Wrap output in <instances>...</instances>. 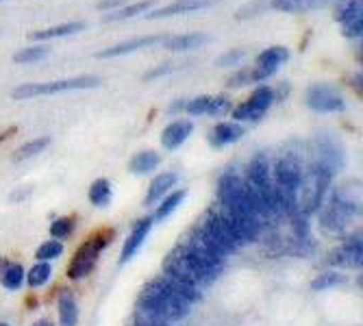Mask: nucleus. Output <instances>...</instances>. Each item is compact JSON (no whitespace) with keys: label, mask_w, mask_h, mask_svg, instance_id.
Segmentation results:
<instances>
[{"label":"nucleus","mask_w":363,"mask_h":326,"mask_svg":"<svg viewBox=\"0 0 363 326\" xmlns=\"http://www.w3.org/2000/svg\"><path fill=\"white\" fill-rule=\"evenodd\" d=\"M250 83H255L252 70H242V72H238L235 77H230L226 81V87H244V85H250Z\"/></svg>","instance_id":"nucleus-39"},{"label":"nucleus","mask_w":363,"mask_h":326,"mask_svg":"<svg viewBox=\"0 0 363 326\" xmlns=\"http://www.w3.org/2000/svg\"><path fill=\"white\" fill-rule=\"evenodd\" d=\"M57 309H59V326H77L79 307H77L72 291H61V296L57 300Z\"/></svg>","instance_id":"nucleus-21"},{"label":"nucleus","mask_w":363,"mask_h":326,"mask_svg":"<svg viewBox=\"0 0 363 326\" xmlns=\"http://www.w3.org/2000/svg\"><path fill=\"white\" fill-rule=\"evenodd\" d=\"M101 85L98 77H70L61 81H50V83H24L13 89L16 101H26V98H38V96H55V94H65V91H81V89H94Z\"/></svg>","instance_id":"nucleus-4"},{"label":"nucleus","mask_w":363,"mask_h":326,"mask_svg":"<svg viewBox=\"0 0 363 326\" xmlns=\"http://www.w3.org/2000/svg\"><path fill=\"white\" fill-rule=\"evenodd\" d=\"M61 254H63V244H61L59 240L44 242V244L35 250L38 261H52V259H59Z\"/></svg>","instance_id":"nucleus-33"},{"label":"nucleus","mask_w":363,"mask_h":326,"mask_svg":"<svg viewBox=\"0 0 363 326\" xmlns=\"http://www.w3.org/2000/svg\"><path fill=\"white\" fill-rule=\"evenodd\" d=\"M244 126L240 124H233V122H220L216 124V128L209 133V142L213 148H224V146H230L235 144L244 137Z\"/></svg>","instance_id":"nucleus-17"},{"label":"nucleus","mask_w":363,"mask_h":326,"mask_svg":"<svg viewBox=\"0 0 363 326\" xmlns=\"http://www.w3.org/2000/svg\"><path fill=\"white\" fill-rule=\"evenodd\" d=\"M218 0H177V3L168 5V7H157L152 11H148L146 16L150 20L157 18H172V16H183V13H191V11H201L207 9L211 5H216Z\"/></svg>","instance_id":"nucleus-14"},{"label":"nucleus","mask_w":363,"mask_h":326,"mask_svg":"<svg viewBox=\"0 0 363 326\" xmlns=\"http://www.w3.org/2000/svg\"><path fill=\"white\" fill-rule=\"evenodd\" d=\"M152 222H155V218H150V215L135 222L133 231L128 233V237H126V242H124V246H122V252H120V264H122V266L128 264V261L138 254V250L142 248V244L146 242V237H148V233H150Z\"/></svg>","instance_id":"nucleus-11"},{"label":"nucleus","mask_w":363,"mask_h":326,"mask_svg":"<svg viewBox=\"0 0 363 326\" xmlns=\"http://www.w3.org/2000/svg\"><path fill=\"white\" fill-rule=\"evenodd\" d=\"M289 59V50L285 46H272V48H266L259 57H257V65L252 68V77H255V83L259 81H266L270 77H274L279 72V68L283 63H287Z\"/></svg>","instance_id":"nucleus-9"},{"label":"nucleus","mask_w":363,"mask_h":326,"mask_svg":"<svg viewBox=\"0 0 363 326\" xmlns=\"http://www.w3.org/2000/svg\"><path fill=\"white\" fill-rule=\"evenodd\" d=\"M272 181H274V196L279 211L285 215H296L298 209V189L303 181V163L296 154H285L272 166Z\"/></svg>","instance_id":"nucleus-2"},{"label":"nucleus","mask_w":363,"mask_h":326,"mask_svg":"<svg viewBox=\"0 0 363 326\" xmlns=\"http://www.w3.org/2000/svg\"><path fill=\"white\" fill-rule=\"evenodd\" d=\"M342 33H344V38H348V40H361V35H363V18L342 24Z\"/></svg>","instance_id":"nucleus-36"},{"label":"nucleus","mask_w":363,"mask_h":326,"mask_svg":"<svg viewBox=\"0 0 363 326\" xmlns=\"http://www.w3.org/2000/svg\"><path fill=\"white\" fill-rule=\"evenodd\" d=\"M344 281H346V279H344L340 272H324V274H320V276H315V279H313V283H311V289H313V291L333 289V287L342 285Z\"/></svg>","instance_id":"nucleus-32"},{"label":"nucleus","mask_w":363,"mask_h":326,"mask_svg":"<svg viewBox=\"0 0 363 326\" xmlns=\"http://www.w3.org/2000/svg\"><path fill=\"white\" fill-rule=\"evenodd\" d=\"M194 124L189 120H177L172 124H168L161 133V144L166 150H177L179 146H183L187 142V137L191 135Z\"/></svg>","instance_id":"nucleus-16"},{"label":"nucleus","mask_w":363,"mask_h":326,"mask_svg":"<svg viewBox=\"0 0 363 326\" xmlns=\"http://www.w3.org/2000/svg\"><path fill=\"white\" fill-rule=\"evenodd\" d=\"M166 38L163 35H148V38H140V40H126V42H118L109 48H103L101 52H96L98 59H116V57H124V55H130V52H138V50H144V48H150L159 42H163Z\"/></svg>","instance_id":"nucleus-13"},{"label":"nucleus","mask_w":363,"mask_h":326,"mask_svg":"<svg viewBox=\"0 0 363 326\" xmlns=\"http://www.w3.org/2000/svg\"><path fill=\"white\" fill-rule=\"evenodd\" d=\"M89 203L94 207H107L111 203V183L107 179H98L89 187Z\"/></svg>","instance_id":"nucleus-27"},{"label":"nucleus","mask_w":363,"mask_h":326,"mask_svg":"<svg viewBox=\"0 0 363 326\" xmlns=\"http://www.w3.org/2000/svg\"><path fill=\"white\" fill-rule=\"evenodd\" d=\"M174 183H177L174 172H163L155 181H150V187H148V193H146V205H155V203H159L163 198V196H168L170 189L174 187Z\"/></svg>","instance_id":"nucleus-20"},{"label":"nucleus","mask_w":363,"mask_h":326,"mask_svg":"<svg viewBox=\"0 0 363 326\" xmlns=\"http://www.w3.org/2000/svg\"><path fill=\"white\" fill-rule=\"evenodd\" d=\"M211 101H213V96H198L194 101L185 103V111L189 116H209Z\"/></svg>","instance_id":"nucleus-34"},{"label":"nucleus","mask_w":363,"mask_h":326,"mask_svg":"<svg viewBox=\"0 0 363 326\" xmlns=\"http://www.w3.org/2000/svg\"><path fill=\"white\" fill-rule=\"evenodd\" d=\"M48 52L50 50L46 46H28L13 55V63H38V61H44Z\"/></svg>","instance_id":"nucleus-30"},{"label":"nucleus","mask_w":363,"mask_h":326,"mask_svg":"<svg viewBox=\"0 0 363 326\" xmlns=\"http://www.w3.org/2000/svg\"><path fill=\"white\" fill-rule=\"evenodd\" d=\"M268 0H259V3H252V5H246L240 13H238V20H246V18H252V16H257L263 7L261 5H266Z\"/></svg>","instance_id":"nucleus-41"},{"label":"nucleus","mask_w":363,"mask_h":326,"mask_svg":"<svg viewBox=\"0 0 363 326\" xmlns=\"http://www.w3.org/2000/svg\"><path fill=\"white\" fill-rule=\"evenodd\" d=\"M318 163L324 168H328L333 174L344 168V150L331 135L318 137Z\"/></svg>","instance_id":"nucleus-12"},{"label":"nucleus","mask_w":363,"mask_h":326,"mask_svg":"<svg viewBox=\"0 0 363 326\" xmlns=\"http://www.w3.org/2000/svg\"><path fill=\"white\" fill-rule=\"evenodd\" d=\"M30 191H33V187L28 185L26 189L24 187H20V189H16L13 193H11V201H26L28 196H30Z\"/></svg>","instance_id":"nucleus-43"},{"label":"nucleus","mask_w":363,"mask_h":326,"mask_svg":"<svg viewBox=\"0 0 363 326\" xmlns=\"http://www.w3.org/2000/svg\"><path fill=\"white\" fill-rule=\"evenodd\" d=\"M0 326H9V324L7 322H0Z\"/></svg>","instance_id":"nucleus-46"},{"label":"nucleus","mask_w":363,"mask_h":326,"mask_svg":"<svg viewBox=\"0 0 363 326\" xmlns=\"http://www.w3.org/2000/svg\"><path fill=\"white\" fill-rule=\"evenodd\" d=\"M244 57H246V52H244L242 48L228 50V52H224V55L218 59V65H220V68H230V65H238Z\"/></svg>","instance_id":"nucleus-37"},{"label":"nucleus","mask_w":363,"mask_h":326,"mask_svg":"<svg viewBox=\"0 0 363 326\" xmlns=\"http://www.w3.org/2000/svg\"><path fill=\"white\" fill-rule=\"evenodd\" d=\"M74 224H77L74 218H59V220H55L50 224V235H52V240H59L61 242L65 237H70L72 231H74Z\"/></svg>","instance_id":"nucleus-31"},{"label":"nucleus","mask_w":363,"mask_h":326,"mask_svg":"<svg viewBox=\"0 0 363 326\" xmlns=\"http://www.w3.org/2000/svg\"><path fill=\"white\" fill-rule=\"evenodd\" d=\"M274 89L268 87V85H261L252 91V96L248 98V101L235 109H230V113H233L235 120L240 122H255V120H261L263 116H266V111L272 107L274 103Z\"/></svg>","instance_id":"nucleus-8"},{"label":"nucleus","mask_w":363,"mask_h":326,"mask_svg":"<svg viewBox=\"0 0 363 326\" xmlns=\"http://www.w3.org/2000/svg\"><path fill=\"white\" fill-rule=\"evenodd\" d=\"M159 163H161L159 152H155V150H142V152H138L133 159H130L128 170L133 172V174L146 176V174H150V172H155L159 168Z\"/></svg>","instance_id":"nucleus-22"},{"label":"nucleus","mask_w":363,"mask_h":326,"mask_svg":"<svg viewBox=\"0 0 363 326\" xmlns=\"http://www.w3.org/2000/svg\"><path fill=\"white\" fill-rule=\"evenodd\" d=\"M155 5H157V0H142V3H135V5H122V7L109 11L105 16V22H120V20H128V18L148 13L150 7H155Z\"/></svg>","instance_id":"nucleus-23"},{"label":"nucleus","mask_w":363,"mask_h":326,"mask_svg":"<svg viewBox=\"0 0 363 326\" xmlns=\"http://www.w3.org/2000/svg\"><path fill=\"white\" fill-rule=\"evenodd\" d=\"M85 28L83 22H63V24H57V26H50V28H42V30H33L28 40L33 42H48V40H55V38H70V35H77Z\"/></svg>","instance_id":"nucleus-18"},{"label":"nucleus","mask_w":363,"mask_h":326,"mask_svg":"<svg viewBox=\"0 0 363 326\" xmlns=\"http://www.w3.org/2000/svg\"><path fill=\"white\" fill-rule=\"evenodd\" d=\"M326 261L333 268H361V235H350L340 250L328 254Z\"/></svg>","instance_id":"nucleus-10"},{"label":"nucleus","mask_w":363,"mask_h":326,"mask_svg":"<svg viewBox=\"0 0 363 326\" xmlns=\"http://www.w3.org/2000/svg\"><path fill=\"white\" fill-rule=\"evenodd\" d=\"M122 5H126V0H101V3H98V11H113V9H118V7H122Z\"/></svg>","instance_id":"nucleus-42"},{"label":"nucleus","mask_w":363,"mask_h":326,"mask_svg":"<svg viewBox=\"0 0 363 326\" xmlns=\"http://www.w3.org/2000/svg\"><path fill=\"white\" fill-rule=\"evenodd\" d=\"M181 109H185V101H174L170 105V113H179Z\"/></svg>","instance_id":"nucleus-44"},{"label":"nucleus","mask_w":363,"mask_h":326,"mask_svg":"<svg viewBox=\"0 0 363 326\" xmlns=\"http://www.w3.org/2000/svg\"><path fill=\"white\" fill-rule=\"evenodd\" d=\"M307 107L315 113H340L346 109L342 94L328 83H315L307 89Z\"/></svg>","instance_id":"nucleus-7"},{"label":"nucleus","mask_w":363,"mask_h":326,"mask_svg":"<svg viewBox=\"0 0 363 326\" xmlns=\"http://www.w3.org/2000/svg\"><path fill=\"white\" fill-rule=\"evenodd\" d=\"M113 240V231H105L101 235H96L91 240H87L79 250L77 254L72 257L70 261V266H68V279L70 281H83L85 276L91 274L94 266H96V261L98 257L103 254V250L107 248V244Z\"/></svg>","instance_id":"nucleus-6"},{"label":"nucleus","mask_w":363,"mask_h":326,"mask_svg":"<svg viewBox=\"0 0 363 326\" xmlns=\"http://www.w3.org/2000/svg\"><path fill=\"white\" fill-rule=\"evenodd\" d=\"M30 326H55V324H52L50 320H46V317H44V320H38V322H33Z\"/></svg>","instance_id":"nucleus-45"},{"label":"nucleus","mask_w":363,"mask_h":326,"mask_svg":"<svg viewBox=\"0 0 363 326\" xmlns=\"http://www.w3.org/2000/svg\"><path fill=\"white\" fill-rule=\"evenodd\" d=\"M185 196H187L185 189L172 191V193H168V196H163V198L159 201L157 211H155V218H157V220H166V218H170V215L177 211V207H181V203L185 201Z\"/></svg>","instance_id":"nucleus-25"},{"label":"nucleus","mask_w":363,"mask_h":326,"mask_svg":"<svg viewBox=\"0 0 363 326\" xmlns=\"http://www.w3.org/2000/svg\"><path fill=\"white\" fill-rule=\"evenodd\" d=\"M138 309L148 313V315H155L159 320L179 322L189 313L191 305L166 279L159 276L157 281H152L144 287L142 296L138 300Z\"/></svg>","instance_id":"nucleus-1"},{"label":"nucleus","mask_w":363,"mask_h":326,"mask_svg":"<svg viewBox=\"0 0 363 326\" xmlns=\"http://www.w3.org/2000/svg\"><path fill=\"white\" fill-rule=\"evenodd\" d=\"M335 174L320 166L315 161L313 166L309 168L307 174H303V181H301V189H298V209L296 213L301 215H313L315 211H320L324 198H326V191H328V185H331V179Z\"/></svg>","instance_id":"nucleus-3"},{"label":"nucleus","mask_w":363,"mask_h":326,"mask_svg":"<svg viewBox=\"0 0 363 326\" xmlns=\"http://www.w3.org/2000/svg\"><path fill=\"white\" fill-rule=\"evenodd\" d=\"M359 18H363V0H340V3H335V20L340 24Z\"/></svg>","instance_id":"nucleus-24"},{"label":"nucleus","mask_w":363,"mask_h":326,"mask_svg":"<svg viewBox=\"0 0 363 326\" xmlns=\"http://www.w3.org/2000/svg\"><path fill=\"white\" fill-rule=\"evenodd\" d=\"M340 3V0H270V7L281 13H309Z\"/></svg>","instance_id":"nucleus-15"},{"label":"nucleus","mask_w":363,"mask_h":326,"mask_svg":"<svg viewBox=\"0 0 363 326\" xmlns=\"http://www.w3.org/2000/svg\"><path fill=\"white\" fill-rule=\"evenodd\" d=\"M50 274H52L50 261H38V264L28 270V274H26V283H28V287H33V289L44 287V285L50 281Z\"/></svg>","instance_id":"nucleus-28"},{"label":"nucleus","mask_w":363,"mask_h":326,"mask_svg":"<svg viewBox=\"0 0 363 326\" xmlns=\"http://www.w3.org/2000/svg\"><path fill=\"white\" fill-rule=\"evenodd\" d=\"M130 326H172V322H166V320H159L155 315H148L144 311H135L133 320H130Z\"/></svg>","instance_id":"nucleus-35"},{"label":"nucleus","mask_w":363,"mask_h":326,"mask_svg":"<svg viewBox=\"0 0 363 326\" xmlns=\"http://www.w3.org/2000/svg\"><path fill=\"white\" fill-rule=\"evenodd\" d=\"M48 144H50V140L48 137H38V140H33V142H28V144H24V146H20L16 152H13V161L16 163H22V161H26V159H30V157H35V154H40V152H44L46 148H48Z\"/></svg>","instance_id":"nucleus-29"},{"label":"nucleus","mask_w":363,"mask_h":326,"mask_svg":"<svg viewBox=\"0 0 363 326\" xmlns=\"http://www.w3.org/2000/svg\"><path fill=\"white\" fill-rule=\"evenodd\" d=\"M230 109H233V107H230V101L226 96H213L209 116H222V113H228Z\"/></svg>","instance_id":"nucleus-38"},{"label":"nucleus","mask_w":363,"mask_h":326,"mask_svg":"<svg viewBox=\"0 0 363 326\" xmlns=\"http://www.w3.org/2000/svg\"><path fill=\"white\" fill-rule=\"evenodd\" d=\"M209 42L207 33H185V35H177V38H166L163 40V46L172 52H185V50H194L198 46H203Z\"/></svg>","instance_id":"nucleus-19"},{"label":"nucleus","mask_w":363,"mask_h":326,"mask_svg":"<svg viewBox=\"0 0 363 326\" xmlns=\"http://www.w3.org/2000/svg\"><path fill=\"white\" fill-rule=\"evenodd\" d=\"M174 68H177L174 63H161V65H157V68H152L150 72L144 74V81H152V79H157V77H166V74H170Z\"/></svg>","instance_id":"nucleus-40"},{"label":"nucleus","mask_w":363,"mask_h":326,"mask_svg":"<svg viewBox=\"0 0 363 326\" xmlns=\"http://www.w3.org/2000/svg\"><path fill=\"white\" fill-rule=\"evenodd\" d=\"M24 281V268L20 264H11V261H7V264L0 268V283H3L5 289H18Z\"/></svg>","instance_id":"nucleus-26"},{"label":"nucleus","mask_w":363,"mask_h":326,"mask_svg":"<svg viewBox=\"0 0 363 326\" xmlns=\"http://www.w3.org/2000/svg\"><path fill=\"white\" fill-rule=\"evenodd\" d=\"M246 183L261 196V201L266 203L270 215L279 211L277 196H274V181H272V163L268 152H257L248 163V179Z\"/></svg>","instance_id":"nucleus-5"}]
</instances>
